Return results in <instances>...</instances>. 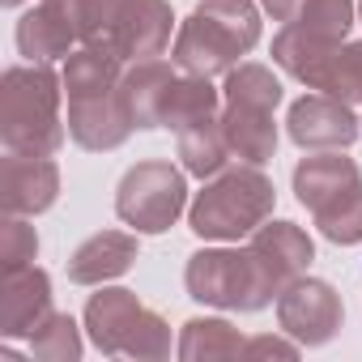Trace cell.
I'll list each match as a JSON object with an SVG mask.
<instances>
[{
	"mask_svg": "<svg viewBox=\"0 0 362 362\" xmlns=\"http://www.w3.org/2000/svg\"><path fill=\"white\" fill-rule=\"evenodd\" d=\"M294 22L307 26V30H315V35H324V39L341 43L349 35V26H354V0H307Z\"/></svg>",
	"mask_w": 362,
	"mask_h": 362,
	"instance_id": "28",
	"label": "cell"
},
{
	"mask_svg": "<svg viewBox=\"0 0 362 362\" xmlns=\"http://www.w3.org/2000/svg\"><path fill=\"white\" fill-rule=\"evenodd\" d=\"M260 5H264V13H273V22H294L307 0H260Z\"/></svg>",
	"mask_w": 362,
	"mask_h": 362,
	"instance_id": "32",
	"label": "cell"
},
{
	"mask_svg": "<svg viewBox=\"0 0 362 362\" xmlns=\"http://www.w3.org/2000/svg\"><path fill=\"white\" fill-rule=\"evenodd\" d=\"M73 43H81V39H77L73 26L60 22L47 5L30 9V13L18 22V47H22V56L35 60V64H47V60H56V56H69Z\"/></svg>",
	"mask_w": 362,
	"mask_h": 362,
	"instance_id": "21",
	"label": "cell"
},
{
	"mask_svg": "<svg viewBox=\"0 0 362 362\" xmlns=\"http://www.w3.org/2000/svg\"><path fill=\"white\" fill-rule=\"evenodd\" d=\"M358 18H362V0H358Z\"/></svg>",
	"mask_w": 362,
	"mask_h": 362,
	"instance_id": "35",
	"label": "cell"
},
{
	"mask_svg": "<svg viewBox=\"0 0 362 362\" xmlns=\"http://www.w3.org/2000/svg\"><path fill=\"white\" fill-rule=\"evenodd\" d=\"M277 205V188L273 179L260 170V166H230V170H218L209 184L197 192L192 209H188V226L201 235V239H214V243H235L243 235H252L256 226L269 222Z\"/></svg>",
	"mask_w": 362,
	"mask_h": 362,
	"instance_id": "3",
	"label": "cell"
},
{
	"mask_svg": "<svg viewBox=\"0 0 362 362\" xmlns=\"http://www.w3.org/2000/svg\"><path fill=\"white\" fill-rule=\"evenodd\" d=\"M315 226L337 247L362 243V184H354L349 192H341L337 201H328L324 209H315Z\"/></svg>",
	"mask_w": 362,
	"mask_h": 362,
	"instance_id": "25",
	"label": "cell"
},
{
	"mask_svg": "<svg viewBox=\"0 0 362 362\" xmlns=\"http://www.w3.org/2000/svg\"><path fill=\"white\" fill-rule=\"evenodd\" d=\"M170 26H175V13H170L166 0H128L103 39H107L124 60L136 64V60H153V56L166 52Z\"/></svg>",
	"mask_w": 362,
	"mask_h": 362,
	"instance_id": "10",
	"label": "cell"
},
{
	"mask_svg": "<svg viewBox=\"0 0 362 362\" xmlns=\"http://www.w3.org/2000/svg\"><path fill=\"white\" fill-rule=\"evenodd\" d=\"M35 256H39V235H35V226H30L22 214H9L5 226H0V264H5V273L35 264Z\"/></svg>",
	"mask_w": 362,
	"mask_h": 362,
	"instance_id": "29",
	"label": "cell"
},
{
	"mask_svg": "<svg viewBox=\"0 0 362 362\" xmlns=\"http://www.w3.org/2000/svg\"><path fill=\"white\" fill-rule=\"evenodd\" d=\"M86 332L103 354H128L158 362L170 354V328L158 311H149L132 290L103 286L86 303Z\"/></svg>",
	"mask_w": 362,
	"mask_h": 362,
	"instance_id": "5",
	"label": "cell"
},
{
	"mask_svg": "<svg viewBox=\"0 0 362 362\" xmlns=\"http://www.w3.org/2000/svg\"><path fill=\"white\" fill-rule=\"evenodd\" d=\"M324 94L341 98V103H362V43H341L332 64H328V77H324Z\"/></svg>",
	"mask_w": 362,
	"mask_h": 362,
	"instance_id": "27",
	"label": "cell"
},
{
	"mask_svg": "<svg viewBox=\"0 0 362 362\" xmlns=\"http://www.w3.org/2000/svg\"><path fill=\"white\" fill-rule=\"evenodd\" d=\"M124 5H128V0H94V13H98V30H103V35L111 30V22L119 18Z\"/></svg>",
	"mask_w": 362,
	"mask_h": 362,
	"instance_id": "33",
	"label": "cell"
},
{
	"mask_svg": "<svg viewBox=\"0 0 362 362\" xmlns=\"http://www.w3.org/2000/svg\"><path fill=\"white\" fill-rule=\"evenodd\" d=\"M47 315H52V281L43 269L26 264L0 277V332L5 337H35Z\"/></svg>",
	"mask_w": 362,
	"mask_h": 362,
	"instance_id": "11",
	"label": "cell"
},
{
	"mask_svg": "<svg viewBox=\"0 0 362 362\" xmlns=\"http://www.w3.org/2000/svg\"><path fill=\"white\" fill-rule=\"evenodd\" d=\"M277 324L298 345H324L341 328V294L320 277H298L277 294Z\"/></svg>",
	"mask_w": 362,
	"mask_h": 362,
	"instance_id": "7",
	"label": "cell"
},
{
	"mask_svg": "<svg viewBox=\"0 0 362 362\" xmlns=\"http://www.w3.org/2000/svg\"><path fill=\"white\" fill-rule=\"evenodd\" d=\"M43 5H47L60 22H69L73 35H77L81 43L103 39V30H98V13H94V0H43Z\"/></svg>",
	"mask_w": 362,
	"mask_h": 362,
	"instance_id": "30",
	"label": "cell"
},
{
	"mask_svg": "<svg viewBox=\"0 0 362 362\" xmlns=\"http://www.w3.org/2000/svg\"><path fill=\"white\" fill-rule=\"evenodd\" d=\"M226 103L235 107H256V111H273L281 103V81L273 77V69L264 64H235L226 73V86H222Z\"/></svg>",
	"mask_w": 362,
	"mask_h": 362,
	"instance_id": "24",
	"label": "cell"
},
{
	"mask_svg": "<svg viewBox=\"0 0 362 362\" xmlns=\"http://www.w3.org/2000/svg\"><path fill=\"white\" fill-rule=\"evenodd\" d=\"M184 286L197 303L222 307V311H260L277 298V286L269 281L264 264L256 260L252 247H205L188 256Z\"/></svg>",
	"mask_w": 362,
	"mask_h": 362,
	"instance_id": "4",
	"label": "cell"
},
{
	"mask_svg": "<svg viewBox=\"0 0 362 362\" xmlns=\"http://www.w3.org/2000/svg\"><path fill=\"white\" fill-rule=\"evenodd\" d=\"M132 264H136V239L124 230H98L69 256V281L103 286L111 277H124Z\"/></svg>",
	"mask_w": 362,
	"mask_h": 362,
	"instance_id": "16",
	"label": "cell"
},
{
	"mask_svg": "<svg viewBox=\"0 0 362 362\" xmlns=\"http://www.w3.org/2000/svg\"><path fill=\"white\" fill-rule=\"evenodd\" d=\"M337 39H324L298 22H290L286 30H277L273 39V64H281L294 81H303L307 90H324V77H328V64L337 56Z\"/></svg>",
	"mask_w": 362,
	"mask_h": 362,
	"instance_id": "14",
	"label": "cell"
},
{
	"mask_svg": "<svg viewBox=\"0 0 362 362\" xmlns=\"http://www.w3.org/2000/svg\"><path fill=\"white\" fill-rule=\"evenodd\" d=\"M0 5H5V9H18V5H22V0H0Z\"/></svg>",
	"mask_w": 362,
	"mask_h": 362,
	"instance_id": "34",
	"label": "cell"
},
{
	"mask_svg": "<svg viewBox=\"0 0 362 362\" xmlns=\"http://www.w3.org/2000/svg\"><path fill=\"white\" fill-rule=\"evenodd\" d=\"M60 197V170L52 158H39V153H13L0 158V205L5 214H22V218H35V214H47Z\"/></svg>",
	"mask_w": 362,
	"mask_h": 362,
	"instance_id": "8",
	"label": "cell"
},
{
	"mask_svg": "<svg viewBox=\"0 0 362 362\" xmlns=\"http://www.w3.org/2000/svg\"><path fill=\"white\" fill-rule=\"evenodd\" d=\"M60 77H64V94L69 98H98V94H111L119 86L124 56L107 39H94V43H81L77 52H69Z\"/></svg>",
	"mask_w": 362,
	"mask_h": 362,
	"instance_id": "17",
	"label": "cell"
},
{
	"mask_svg": "<svg viewBox=\"0 0 362 362\" xmlns=\"http://www.w3.org/2000/svg\"><path fill=\"white\" fill-rule=\"evenodd\" d=\"M69 136L81 149L107 153L119 149L132 136V119L119 103V94H98V98H69Z\"/></svg>",
	"mask_w": 362,
	"mask_h": 362,
	"instance_id": "13",
	"label": "cell"
},
{
	"mask_svg": "<svg viewBox=\"0 0 362 362\" xmlns=\"http://www.w3.org/2000/svg\"><path fill=\"white\" fill-rule=\"evenodd\" d=\"M60 86L64 77H56L47 64L35 60L0 77V141H5V149L52 158L64 145Z\"/></svg>",
	"mask_w": 362,
	"mask_h": 362,
	"instance_id": "2",
	"label": "cell"
},
{
	"mask_svg": "<svg viewBox=\"0 0 362 362\" xmlns=\"http://www.w3.org/2000/svg\"><path fill=\"white\" fill-rule=\"evenodd\" d=\"M243 337L239 328H230L226 320H188L184 337H179V358L184 362H226V358H243Z\"/></svg>",
	"mask_w": 362,
	"mask_h": 362,
	"instance_id": "22",
	"label": "cell"
},
{
	"mask_svg": "<svg viewBox=\"0 0 362 362\" xmlns=\"http://www.w3.org/2000/svg\"><path fill=\"white\" fill-rule=\"evenodd\" d=\"M243 358H286V362H294L298 358V345H290L281 337H256V341L243 345Z\"/></svg>",
	"mask_w": 362,
	"mask_h": 362,
	"instance_id": "31",
	"label": "cell"
},
{
	"mask_svg": "<svg viewBox=\"0 0 362 362\" xmlns=\"http://www.w3.org/2000/svg\"><path fill=\"white\" fill-rule=\"evenodd\" d=\"M222 128H226L230 153L243 158V162H252V166H264V162L277 153V124H273V111H256V107H235V103H226Z\"/></svg>",
	"mask_w": 362,
	"mask_h": 362,
	"instance_id": "19",
	"label": "cell"
},
{
	"mask_svg": "<svg viewBox=\"0 0 362 362\" xmlns=\"http://www.w3.org/2000/svg\"><path fill=\"white\" fill-rule=\"evenodd\" d=\"M247 247H252L256 260L264 264V273H269V281L277 286V294H281L290 281H298V277L307 273V264L315 260V243H311L307 230L294 226V222H264V226H256Z\"/></svg>",
	"mask_w": 362,
	"mask_h": 362,
	"instance_id": "12",
	"label": "cell"
},
{
	"mask_svg": "<svg viewBox=\"0 0 362 362\" xmlns=\"http://www.w3.org/2000/svg\"><path fill=\"white\" fill-rule=\"evenodd\" d=\"M218 90L209 86V77H197V73H184V77H175L170 94H166V107H162V128H175V132H184L201 119H209L218 111Z\"/></svg>",
	"mask_w": 362,
	"mask_h": 362,
	"instance_id": "23",
	"label": "cell"
},
{
	"mask_svg": "<svg viewBox=\"0 0 362 362\" xmlns=\"http://www.w3.org/2000/svg\"><path fill=\"white\" fill-rule=\"evenodd\" d=\"M170 86H175V69L166 60H136L119 77L115 94H119L132 128H162V107H166Z\"/></svg>",
	"mask_w": 362,
	"mask_h": 362,
	"instance_id": "15",
	"label": "cell"
},
{
	"mask_svg": "<svg viewBox=\"0 0 362 362\" xmlns=\"http://www.w3.org/2000/svg\"><path fill=\"white\" fill-rule=\"evenodd\" d=\"M354 184H362L358 162L341 158V153H315V158H303L294 166V197L311 214L324 209L328 201H337L341 192H349Z\"/></svg>",
	"mask_w": 362,
	"mask_h": 362,
	"instance_id": "18",
	"label": "cell"
},
{
	"mask_svg": "<svg viewBox=\"0 0 362 362\" xmlns=\"http://www.w3.org/2000/svg\"><path fill=\"white\" fill-rule=\"evenodd\" d=\"M358 128L362 124H358L354 107L332 94H307L286 115V132L303 149H345L358 141Z\"/></svg>",
	"mask_w": 362,
	"mask_h": 362,
	"instance_id": "9",
	"label": "cell"
},
{
	"mask_svg": "<svg viewBox=\"0 0 362 362\" xmlns=\"http://www.w3.org/2000/svg\"><path fill=\"white\" fill-rule=\"evenodd\" d=\"M260 43V9L252 0H201L192 18L179 26L170 60L197 73V77H218L239 64Z\"/></svg>",
	"mask_w": 362,
	"mask_h": 362,
	"instance_id": "1",
	"label": "cell"
},
{
	"mask_svg": "<svg viewBox=\"0 0 362 362\" xmlns=\"http://www.w3.org/2000/svg\"><path fill=\"white\" fill-rule=\"evenodd\" d=\"M30 354L39 362H77L81 358V328H77V320L64 315V311H52L39 324V332L30 337Z\"/></svg>",
	"mask_w": 362,
	"mask_h": 362,
	"instance_id": "26",
	"label": "cell"
},
{
	"mask_svg": "<svg viewBox=\"0 0 362 362\" xmlns=\"http://www.w3.org/2000/svg\"><path fill=\"white\" fill-rule=\"evenodd\" d=\"M179 158H184V170L197 175V179H214L218 170H226V158H230V141H226V128L218 115L192 124L179 132Z\"/></svg>",
	"mask_w": 362,
	"mask_h": 362,
	"instance_id": "20",
	"label": "cell"
},
{
	"mask_svg": "<svg viewBox=\"0 0 362 362\" xmlns=\"http://www.w3.org/2000/svg\"><path fill=\"white\" fill-rule=\"evenodd\" d=\"M188 205V184L184 170H175L170 162H136L115 188V214L128 222L136 235H162L179 222Z\"/></svg>",
	"mask_w": 362,
	"mask_h": 362,
	"instance_id": "6",
	"label": "cell"
}]
</instances>
